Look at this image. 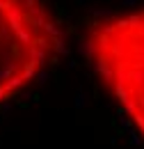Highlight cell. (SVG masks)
<instances>
[{
	"label": "cell",
	"mask_w": 144,
	"mask_h": 149,
	"mask_svg": "<svg viewBox=\"0 0 144 149\" xmlns=\"http://www.w3.org/2000/svg\"><path fill=\"white\" fill-rule=\"evenodd\" d=\"M62 48L44 0H0V103L28 87Z\"/></svg>",
	"instance_id": "obj_1"
},
{
	"label": "cell",
	"mask_w": 144,
	"mask_h": 149,
	"mask_svg": "<svg viewBox=\"0 0 144 149\" xmlns=\"http://www.w3.org/2000/svg\"><path fill=\"white\" fill-rule=\"evenodd\" d=\"M87 53L130 124L144 138V7L96 21Z\"/></svg>",
	"instance_id": "obj_2"
}]
</instances>
